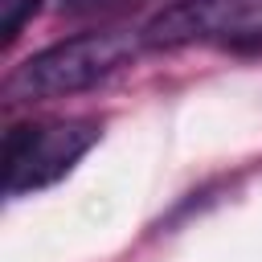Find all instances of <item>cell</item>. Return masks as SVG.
<instances>
[{"label":"cell","instance_id":"cell-4","mask_svg":"<svg viewBox=\"0 0 262 262\" xmlns=\"http://www.w3.org/2000/svg\"><path fill=\"white\" fill-rule=\"evenodd\" d=\"M41 0H0V25H4V41H12L20 33V25L37 12Z\"/></svg>","mask_w":262,"mask_h":262},{"label":"cell","instance_id":"cell-5","mask_svg":"<svg viewBox=\"0 0 262 262\" xmlns=\"http://www.w3.org/2000/svg\"><path fill=\"white\" fill-rule=\"evenodd\" d=\"M115 4H123V0H66L70 12H102V8H115Z\"/></svg>","mask_w":262,"mask_h":262},{"label":"cell","instance_id":"cell-6","mask_svg":"<svg viewBox=\"0 0 262 262\" xmlns=\"http://www.w3.org/2000/svg\"><path fill=\"white\" fill-rule=\"evenodd\" d=\"M242 49H262V29H258V33H254V37H250V41H246Z\"/></svg>","mask_w":262,"mask_h":262},{"label":"cell","instance_id":"cell-3","mask_svg":"<svg viewBox=\"0 0 262 262\" xmlns=\"http://www.w3.org/2000/svg\"><path fill=\"white\" fill-rule=\"evenodd\" d=\"M262 29V0H176L156 12L139 37L147 49H180L196 41L246 45Z\"/></svg>","mask_w":262,"mask_h":262},{"label":"cell","instance_id":"cell-1","mask_svg":"<svg viewBox=\"0 0 262 262\" xmlns=\"http://www.w3.org/2000/svg\"><path fill=\"white\" fill-rule=\"evenodd\" d=\"M143 49L139 33L127 29H94V33H78L66 37L33 57H25L8 82L4 94L12 102H29V98H70L78 90L98 86L102 78H111L115 70L131 66L135 53Z\"/></svg>","mask_w":262,"mask_h":262},{"label":"cell","instance_id":"cell-2","mask_svg":"<svg viewBox=\"0 0 262 262\" xmlns=\"http://www.w3.org/2000/svg\"><path fill=\"white\" fill-rule=\"evenodd\" d=\"M98 143L94 119L70 123H20L4 135V192L20 196L61 180Z\"/></svg>","mask_w":262,"mask_h":262}]
</instances>
